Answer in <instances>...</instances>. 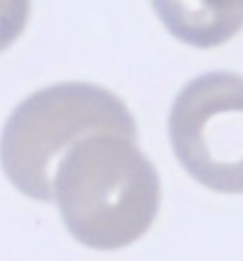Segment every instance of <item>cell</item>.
<instances>
[{"label": "cell", "mask_w": 243, "mask_h": 261, "mask_svg": "<svg viewBox=\"0 0 243 261\" xmlns=\"http://www.w3.org/2000/svg\"><path fill=\"white\" fill-rule=\"evenodd\" d=\"M55 199L72 238L112 252L150 230L160 212V176L136 140L100 133L67 150L53 176Z\"/></svg>", "instance_id": "obj_1"}, {"label": "cell", "mask_w": 243, "mask_h": 261, "mask_svg": "<svg viewBox=\"0 0 243 261\" xmlns=\"http://www.w3.org/2000/svg\"><path fill=\"white\" fill-rule=\"evenodd\" d=\"M112 133L136 140L131 112L112 90L64 81L31 93L7 117L0 133V166L31 199H53V169L79 140Z\"/></svg>", "instance_id": "obj_2"}, {"label": "cell", "mask_w": 243, "mask_h": 261, "mask_svg": "<svg viewBox=\"0 0 243 261\" xmlns=\"http://www.w3.org/2000/svg\"><path fill=\"white\" fill-rule=\"evenodd\" d=\"M169 143L201 186L243 195V76L208 71L188 81L169 110Z\"/></svg>", "instance_id": "obj_3"}, {"label": "cell", "mask_w": 243, "mask_h": 261, "mask_svg": "<svg viewBox=\"0 0 243 261\" xmlns=\"http://www.w3.org/2000/svg\"><path fill=\"white\" fill-rule=\"evenodd\" d=\"M160 19L191 45H219L243 27V3H155Z\"/></svg>", "instance_id": "obj_4"}, {"label": "cell", "mask_w": 243, "mask_h": 261, "mask_svg": "<svg viewBox=\"0 0 243 261\" xmlns=\"http://www.w3.org/2000/svg\"><path fill=\"white\" fill-rule=\"evenodd\" d=\"M29 3H0V50L12 45L29 19Z\"/></svg>", "instance_id": "obj_5"}]
</instances>
